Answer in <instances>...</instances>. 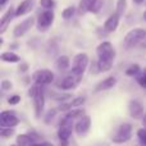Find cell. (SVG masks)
I'll list each match as a JSON object with an SVG mask.
<instances>
[{"instance_id":"cell-3","label":"cell","mask_w":146,"mask_h":146,"mask_svg":"<svg viewBox=\"0 0 146 146\" xmlns=\"http://www.w3.org/2000/svg\"><path fill=\"white\" fill-rule=\"evenodd\" d=\"M87 64H88V56L86 55L85 53L77 54V55L74 56V59H73V66H72L71 73L77 74V76H82L83 77V73L86 71Z\"/></svg>"},{"instance_id":"cell-6","label":"cell","mask_w":146,"mask_h":146,"mask_svg":"<svg viewBox=\"0 0 146 146\" xmlns=\"http://www.w3.org/2000/svg\"><path fill=\"white\" fill-rule=\"evenodd\" d=\"M19 123V119L17 118L14 111L4 110L0 114V127L1 128H13L14 126Z\"/></svg>"},{"instance_id":"cell-17","label":"cell","mask_w":146,"mask_h":146,"mask_svg":"<svg viewBox=\"0 0 146 146\" xmlns=\"http://www.w3.org/2000/svg\"><path fill=\"white\" fill-rule=\"evenodd\" d=\"M117 83V78L115 77H108L105 78L104 81H101L98 86L95 87V92H100V91H105V90H109V88L114 87Z\"/></svg>"},{"instance_id":"cell-16","label":"cell","mask_w":146,"mask_h":146,"mask_svg":"<svg viewBox=\"0 0 146 146\" xmlns=\"http://www.w3.org/2000/svg\"><path fill=\"white\" fill-rule=\"evenodd\" d=\"M14 15H15V10L13 9V8H9V10H8L1 17V19H0V33H4L5 31H7L8 25L10 23V21H12V18L14 17Z\"/></svg>"},{"instance_id":"cell-14","label":"cell","mask_w":146,"mask_h":146,"mask_svg":"<svg viewBox=\"0 0 146 146\" xmlns=\"http://www.w3.org/2000/svg\"><path fill=\"white\" fill-rule=\"evenodd\" d=\"M128 110L129 114H131L132 118L137 119L140 117H142V113H144V106L141 105V103L137 100H131L128 105Z\"/></svg>"},{"instance_id":"cell-13","label":"cell","mask_w":146,"mask_h":146,"mask_svg":"<svg viewBox=\"0 0 146 146\" xmlns=\"http://www.w3.org/2000/svg\"><path fill=\"white\" fill-rule=\"evenodd\" d=\"M33 5H35L33 0H23L15 9V17H22V15L28 14L33 9Z\"/></svg>"},{"instance_id":"cell-9","label":"cell","mask_w":146,"mask_h":146,"mask_svg":"<svg viewBox=\"0 0 146 146\" xmlns=\"http://www.w3.org/2000/svg\"><path fill=\"white\" fill-rule=\"evenodd\" d=\"M54 22V13L53 10H46V12L41 13L38 15L37 19V28L40 31H45L46 28H49Z\"/></svg>"},{"instance_id":"cell-26","label":"cell","mask_w":146,"mask_h":146,"mask_svg":"<svg viewBox=\"0 0 146 146\" xmlns=\"http://www.w3.org/2000/svg\"><path fill=\"white\" fill-rule=\"evenodd\" d=\"M85 101H86V98H85V96H80V98L73 99V100H72L69 104H71L72 108H74V106H82L83 104H85Z\"/></svg>"},{"instance_id":"cell-24","label":"cell","mask_w":146,"mask_h":146,"mask_svg":"<svg viewBox=\"0 0 146 146\" xmlns=\"http://www.w3.org/2000/svg\"><path fill=\"white\" fill-rule=\"evenodd\" d=\"M140 73V67L137 66V64H132L131 67H128L126 71V74L129 76V77H132V76H136Z\"/></svg>"},{"instance_id":"cell-19","label":"cell","mask_w":146,"mask_h":146,"mask_svg":"<svg viewBox=\"0 0 146 146\" xmlns=\"http://www.w3.org/2000/svg\"><path fill=\"white\" fill-rule=\"evenodd\" d=\"M55 67L60 72L67 71V69L69 68V58L68 56H66V55L59 56V58L56 59V62H55Z\"/></svg>"},{"instance_id":"cell-37","label":"cell","mask_w":146,"mask_h":146,"mask_svg":"<svg viewBox=\"0 0 146 146\" xmlns=\"http://www.w3.org/2000/svg\"><path fill=\"white\" fill-rule=\"evenodd\" d=\"M30 146H54L53 144H49V142H42V144H32Z\"/></svg>"},{"instance_id":"cell-7","label":"cell","mask_w":146,"mask_h":146,"mask_svg":"<svg viewBox=\"0 0 146 146\" xmlns=\"http://www.w3.org/2000/svg\"><path fill=\"white\" fill-rule=\"evenodd\" d=\"M33 81H35L37 85L44 86V85H50L54 80V74L49 69H40V71H36L32 76Z\"/></svg>"},{"instance_id":"cell-18","label":"cell","mask_w":146,"mask_h":146,"mask_svg":"<svg viewBox=\"0 0 146 146\" xmlns=\"http://www.w3.org/2000/svg\"><path fill=\"white\" fill-rule=\"evenodd\" d=\"M98 1V0H81L80 7H78V12L80 14H85V13L90 12L91 8L94 7V4Z\"/></svg>"},{"instance_id":"cell-38","label":"cell","mask_w":146,"mask_h":146,"mask_svg":"<svg viewBox=\"0 0 146 146\" xmlns=\"http://www.w3.org/2000/svg\"><path fill=\"white\" fill-rule=\"evenodd\" d=\"M7 3H8V0H0V5H1V7H4Z\"/></svg>"},{"instance_id":"cell-4","label":"cell","mask_w":146,"mask_h":146,"mask_svg":"<svg viewBox=\"0 0 146 146\" xmlns=\"http://www.w3.org/2000/svg\"><path fill=\"white\" fill-rule=\"evenodd\" d=\"M146 37V31L142 28H135L131 30L126 36H124V42H126L127 48H132V46L137 45L140 41L145 40Z\"/></svg>"},{"instance_id":"cell-20","label":"cell","mask_w":146,"mask_h":146,"mask_svg":"<svg viewBox=\"0 0 146 146\" xmlns=\"http://www.w3.org/2000/svg\"><path fill=\"white\" fill-rule=\"evenodd\" d=\"M35 139H37V137H32L31 135H19L17 137V144L19 146H30L33 144Z\"/></svg>"},{"instance_id":"cell-15","label":"cell","mask_w":146,"mask_h":146,"mask_svg":"<svg viewBox=\"0 0 146 146\" xmlns=\"http://www.w3.org/2000/svg\"><path fill=\"white\" fill-rule=\"evenodd\" d=\"M118 23H119V14L114 13V14H111L110 17L105 21V23H104V30H105L106 32H113V31L117 30Z\"/></svg>"},{"instance_id":"cell-32","label":"cell","mask_w":146,"mask_h":146,"mask_svg":"<svg viewBox=\"0 0 146 146\" xmlns=\"http://www.w3.org/2000/svg\"><path fill=\"white\" fill-rule=\"evenodd\" d=\"M101 5H103V0H98V1H96L95 4H94V7L91 8L90 12H92V13H98L99 10H100Z\"/></svg>"},{"instance_id":"cell-2","label":"cell","mask_w":146,"mask_h":146,"mask_svg":"<svg viewBox=\"0 0 146 146\" xmlns=\"http://www.w3.org/2000/svg\"><path fill=\"white\" fill-rule=\"evenodd\" d=\"M132 136V126L129 123H123L115 129L114 135L111 136V141L114 144H123L131 140Z\"/></svg>"},{"instance_id":"cell-30","label":"cell","mask_w":146,"mask_h":146,"mask_svg":"<svg viewBox=\"0 0 146 146\" xmlns=\"http://www.w3.org/2000/svg\"><path fill=\"white\" fill-rule=\"evenodd\" d=\"M51 98H53L54 100L64 101V100H67V99L71 98V95H69V94H53V95H51Z\"/></svg>"},{"instance_id":"cell-22","label":"cell","mask_w":146,"mask_h":146,"mask_svg":"<svg viewBox=\"0 0 146 146\" xmlns=\"http://www.w3.org/2000/svg\"><path fill=\"white\" fill-rule=\"evenodd\" d=\"M67 118H69V119H81L82 117H85V110L83 109H73V110H71V111H68L67 113Z\"/></svg>"},{"instance_id":"cell-28","label":"cell","mask_w":146,"mask_h":146,"mask_svg":"<svg viewBox=\"0 0 146 146\" xmlns=\"http://www.w3.org/2000/svg\"><path fill=\"white\" fill-rule=\"evenodd\" d=\"M13 133H14V128H1L0 129V136L4 137V139L10 137Z\"/></svg>"},{"instance_id":"cell-39","label":"cell","mask_w":146,"mask_h":146,"mask_svg":"<svg viewBox=\"0 0 146 146\" xmlns=\"http://www.w3.org/2000/svg\"><path fill=\"white\" fill-rule=\"evenodd\" d=\"M142 124L145 126V128H146V114L144 115V118H142Z\"/></svg>"},{"instance_id":"cell-36","label":"cell","mask_w":146,"mask_h":146,"mask_svg":"<svg viewBox=\"0 0 146 146\" xmlns=\"http://www.w3.org/2000/svg\"><path fill=\"white\" fill-rule=\"evenodd\" d=\"M27 69H28V64L23 63V64H21V66H19V71L21 72H26Z\"/></svg>"},{"instance_id":"cell-27","label":"cell","mask_w":146,"mask_h":146,"mask_svg":"<svg viewBox=\"0 0 146 146\" xmlns=\"http://www.w3.org/2000/svg\"><path fill=\"white\" fill-rule=\"evenodd\" d=\"M137 137H139L140 142L144 146H146V128H141L137 131Z\"/></svg>"},{"instance_id":"cell-5","label":"cell","mask_w":146,"mask_h":146,"mask_svg":"<svg viewBox=\"0 0 146 146\" xmlns=\"http://www.w3.org/2000/svg\"><path fill=\"white\" fill-rule=\"evenodd\" d=\"M72 129H73L72 119H69V118H67V117H66V118L60 122V126H59V129H58V137L60 139V141L63 142L64 145L67 144L68 139L71 137Z\"/></svg>"},{"instance_id":"cell-40","label":"cell","mask_w":146,"mask_h":146,"mask_svg":"<svg viewBox=\"0 0 146 146\" xmlns=\"http://www.w3.org/2000/svg\"><path fill=\"white\" fill-rule=\"evenodd\" d=\"M135 3H136V4H141V3H144L145 0H133Z\"/></svg>"},{"instance_id":"cell-42","label":"cell","mask_w":146,"mask_h":146,"mask_svg":"<svg viewBox=\"0 0 146 146\" xmlns=\"http://www.w3.org/2000/svg\"><path fill=\"white\" fill-rule=\"evenodd\" d=\"M9 146H19V145H18V144H15V145H9Z\"/></svg>"},{"instance_id":"cell-31","label":"cell","mask_w":146,"mask_h":146,"mask_svg":"<svg viewBox=\"0 0 146 146\" xmlns=\"http://www.w3.org/2000/svg\"><path fill=\"white\" fill-rule=\"evenodd\" d=\"M19 101H21V96L19 95H13V96H10V98H9L8 103H9L10 105H17Z\"/></svg>"},{"instance_id":"cell-41","label":"cell","mask_w":146,"mask_h":146,"mask_svg":"<svg viewBox=\"0 0 146 146\" xmlns=\"http://www.w3.org/2000/svg\"><path fill=\"white\" fill-rule=\"evenodd\" d=\"M144 19H145V21H146V12H145V13H144Z\"/></svg>"},{"instance_id":"cell-11","label":"cell","mask_w":146,"mask_h":146,"mask_svg":"<svg viewBox=\"0 0 146 146\" xmlns=\"http://www.w3.org/2000/svg\"><path fill=\"white\" fill-rule=\"evenodd\" d=\"M90 127H91V118L88 115L82 117L81 119H78V122L76 123V126H74L76 133H77L80 137H83L88 132Z\"/></svg>"},{"instance_id":"cell-23","label":"cell","mask_w":146,"mask_h":146,"mask_svg":"<svg viewBox=\"0 0 146 146\" xmlns=\"http://www.w3.org/2000/svg\"><path fill=\"white\" fill-rule=\"evenodd\" d=\"M74 13H76V8L74 7H68L63 10L62 15H63L64 19H71L73 15H74Z\"/></svg>"},{"instance_id":"cell-34","label":"cell","mask_w":146,"mask_h":146,"mask_svg":"<svg viewBox=\"0 0 146 146\" xmlns=\"http://www.w3.org/2000/svg\"><path fill=\"white\" fill-rule=\"evenodd\" d=\"M10 88H12V83H10V81H7V80L1 81V90L7 91V90H10Z\"/></svg>"},{"instance_id":"cell-1","label":"cell","mask_w":146,"mask_h":146,"mask_svg":"<svg viewBox=\"0 0 146 146\" xmlns=\"http://www.w3.org/2000/svg\"><path fill=\"white\" fill-rule=\"evenodd\" d=\"M98 51L99 60L96 63L99 72H108L109 69L113 67L114 58H115V50H114L113 45L109 41H104L96 49Z\"/></svg>"},{"instance_id":"cell-8","label":"cell","mask_w":146,"mask_h":146,"mask_svg":"<svg viewBox=\"0 0 146 146\" xmlns=\"http://www.w3.org/2000/svg\"><path fill=\"white\" fill-rule=\"evenodd\" d=\"M81 80H82V76L69 73L67 77H64L60 83H58V87L62 88V90H73V88L77 87V85L80 83Z\"/></svg>"},{"instance_id":"cell-35","label":"cell","mask_w":146,"mask_h":146,"mask_svg":"<svg viewBox=\"0 0 146 146\" xmlns=\"http://www.w3.org/2000/svg\"><path fill=\"white\" fill-rule=\"evenodd\" d=\"M54 115H55V110H50V111H49L48 115H46V119H45L46 123H50V119H53Z\"/></svg>"},{"instance_id":"cell-33","label":"cell","mask_w":146,"mask_h":146,"mask_svg":"<svg viewBox=\"0 0 146 146\" xmlns=\"http://www.w3.org/2000/svg\"><path fill=\"white\" fill-rule=\"evenodd\" d=\"M137 82H139V85L141 86V87L146 88V72L142 76H140V77L137 78Z\"/></svg>"},{"instance_id":"cell-29","label":"cell","mask_w":146,"mask_h":146,"mask_svg":"<svg viewBox=\"0 0 146 146\" xmlns=\"http://www.w3.org/2000/svg\"><path fill=\"white\" fill-rule=\"evenodd\" d=\"M40 5L45 9H53L55 3H54V0H40Z\"/></svg>"},{"instance_id":"cell-12","label":"cell","mask_w":146,"mask_h":146,"mask_svg":"<svg viewBox=\"0 0 146 146\" xmlns=\"http://www.w3.org/2000/svg\"><path fill=\"white\" fill-rule=\"evenodd\" d=\"M33 23H35V19H33L32 17H30V18H27V19H25L23 22H21L19 25H17L14 27V30H13L14 37H21V36H23L28 30H31Z\"/></svg>"},{"instance_id":"cell-10","label":"cell","mask_w":146,"mask_h":146,"mask_svg":"<svg viewBox=\"0 0 146 146\" xmlns=\"http://www.w3.org/2000/svg\"><path fill=\"white\" fill-rule=\"evenodd\" d=\"M32 99H33V105H35V114L37 118H40L44 111V105H45V95H44V91L41 88V86Z\"/></svg>"},{"instance_id":"cell-25","label":"cell","mask_w":146,"mask_h":146,"mask_svg":"<svg viewBox=\"0 0 146 146\" xmlns=\"http://www.w3.org/2000/svg\"><path fill=\"white\" fill-rule=\"evenodd\" d=\"M127 8V0H118L117 3V14H123Z\"/></svg>"},{"instance_id":"cell-21","label":"cell","mask_w":146,"mask_h":146,"mask_svg":"<svg viewBox=\"0 0 146 146\" xmlns=\"http://www.w3.org/2000/svg\"><path fill=\"white\" fill-rule=\"evenodd\" d=\"M1 60L7 62V63H18L21 59H19V56H18L17 54L12 53V51H7V53L1 54Z\"/></svg>"}]
</instances>
